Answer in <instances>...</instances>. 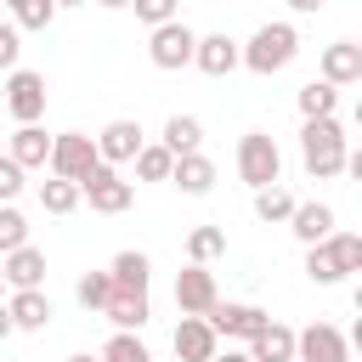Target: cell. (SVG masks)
Wrapping results in <instances>:
<instances>
[{
	"label": "cell",
	"instance_id": "obj_1",
	"mask_svg": "<svg viewBox=\"0 0 362 362\" xmlns=\"http://www.w3.org/2000/svg\"><path fill=\"white\" fill-rule=\"evenodd\" d=\"M294 57H300L294 23H260V28L249 34V45H238V68H249V74H260V79L283 74Z\"/></svg>",
	"mask_w": 362,
	"mask_h": 362
},
{
	"label": "cell",
	"instance_id": "obj_2",
	"mask_svg": "<svg viewBox=\"0 0 362 362\" xmlns=\"http://www.w3.org/2000/svg\"><path fill=\"white\" fill-rule=\"evenodd\" d=\"M345 130H339V119H305L300 124V164H305V175H317V181H328V175H339L345 170Z\"/></svg>",
	"mask_w": 362,
	"mask_h": 362
},
{
	"label": "cell",
	"instance_id": "obj_3",
	"mask_svg": "<svg viewBox=\"0 0 362 362\" xmlns=\"http://www.w3.org/2000/svg\"><path fill=\"white\" fill-rule=\"evenodd\" d=\"M238 175L260 192V187H283V153H277V141L266 136V130H249L243 141H238Z\"/></svg>",
	"mask_w": 362,
	"mask_h": 362
},
{
	"label": "cell",
	"instance_id": "obj_4",
	"mask_svg": "<svg viewBox=\"0 0 362 362\" xmlns=\"http://www.w3.org/2000/svg\"><path fill=\"white\" fill-rule=\"evenodd\" d=\"M79 198H90L96 215H124V209L136 204V187H130L113 164H90V170L79 175Z\"/></svg>",
	"mask_w": 362,
	"mask_h": 362
},
{
	"label": "cell",
	"instance_id": "obj_5",
	"mask_svg": "<svg viewBox=\"0 0 362 362\" xmlns=\"http://www.w3.org/2000/svg\"><path fill=\"white\" fill-rule=\"evenodd\" d=\"M90 164H102V158H96V141H90L85 130H62V136H51V158H45V170H51L57 181H74V187H79V175H85Z\"/></svg>",
	"mask_w": 362,
	"mask_h": 362
},
{
	"label": "cell",
	"instance_id": "obj_6",
	"mask_svg": "<svg viewBox=\"0 0 362 362\" xmlns=\"http://www.w3.org/2000/svg\"><path fill=\"white\" fill-rule=\"evenodd\" d=\"M192 45H198V34L175 17V23H158L153 34H147V57H153V68H164V74H175V68H192Z\"/></svg>",
	"mask_w": 362,
	"mask_h": 362
},
{
	"label": "cell",
	"instance_id": "obj_7",
	"mask_svg": "<svg viewBox=\"0 0 362 362\" xmlns=\"http://www.w3.org/2000/svg\"><path fill=\"white\" fill-rule=\"evenodd\" d=\"M204 322L215 328V339H243V345H249V339H255L272 317H266L260 305H249V300H215Z\"/></svg>",
	"mask_w": 362,
	"mask_h": 362
},
{
	"label": "cell",
	"instance_id": "obj_8",
	"mask_svg": "<svg viewBox=\"0 0 362 362\" xmlns=\"http://www.w3.org/2000/svg\"><path fill=\"white\" fill-rule=\"evenodd\" d=\"M6 107H11L17 124H40V113H45V79L34 68H11L6 74Z\"/></svg>",
	"mask_w": 362,
	"mask_h": 362
},
{
	"label": "cell",
	"instance_id": "obj_9",
	"mask_svg": "<svg viewBox=\"0 0 362 362\" xmlns=\"http://www.w3.org/2000/svg\"><path fill=\"white\" fill-rule=\"evenodd\" d=\"M294 362H351V339L334 322H311L294 334Z\"/></svg>",
	"mask_w": 362,
	"mask_h": 362
},
{
	"label": "cell",
	"instance_id": "obj_10",
	"mask_svg": "<svg viewBox=\"0 0 362 362\" xmlns=\"http://www.w3.org/2000/svg\"><path fill=\"white\" fill-rule=\"evenodd\" d=\"M215 300H221V288H215V272L209 266L175 272V305H181V317H209Z\"/></svg>",
	"mask_w": 362,
	"mask_h": 362
},
{
	"label": "cell",
	"instance_id": "obj_11",
	"mask_svg": "<svg viewBox=\"0 0 362 362\" xmlns=\"http://www.w3.org/2000/svg\"><path fill=\"white\" fill-rule=\"evenodd\" d=\"M90 141H96V158L119 170V164H130V158L141 153V124H136V119H113V124H102V136H90Z\"/></svg>",
	"mask_w": 362,
	"mask_h": 362
},
{
	"label": "cell",
	"instance_id": "obj_12",
	"mask_svg": "<svg viewBox=\"0 0 362 362\" xmlns=\"http://www.w3.org/2000/svg\"><path fill=\"white\" fill-rule=\"evenodd\" d=\"M192 68L209 74V79H226V74L238 68V40H232V34H198V45H192Z\"/></svg>",
	"mask_w": 362,
	"mask_h": 362
},
{
	"label": "cell",
	"instance_id": "obj_13",
	"mask_svg": "<svg viewBox=\"0 0 362 362\" xmlns=\"http://www.w3.org/2000/svg\"><path fill=\"white\" fill-rule=\"evenodd\" d=\"M317 68H322L317 79H328L334 90H339V85H356V79H362V45H356V40H334V45H322V62H317Z\"/></svg>",
	"mask_w": 362,
	"mask_h": 362
},
{
	"label": "cell",
	"instance_id": "obj_14",
	"mask_svg": "<svg viewBox=\"0 0 362 362\" xmlns=\"http://www.w3.org/2000/svg\"><path fill=\"white\" fill-rule=\"evenodd\" d=\"M170 345H175V362H209V356L221 351V339H215V328H209L204 317H181Z\"/></svg>",
	"mask_w": 362,
	"mask_h": 362
},
{
	"label": "cell",
	"instance_id": "obj_15",
	"mask_svg": "<svg viewBox=\"0 0 362 362\" xmlns=\"http://www.w3.org/2000/svg\"><path fill=\"white\" fill-rule=\"evenodd\" d=\"M6 317H11V328H23V334H40V328L51 322V300H45V288H11V300H6Z\"/></svg>",
	"mask_w": 362,
	"mask_h": 362
},
{
	"label": "cell",
	"instance_id": "obj_16",
	"mask_svg": "<svg viewBox=\"0 0 362 362\" xmlns=\"http://www.w3.org/2000/svg\"><path fill=\"white\" fill-rule=\"evenodd\" d=\"M0 272H6V288H40L45 283V255L34 243H23V249L0 255Z\"/></svg>",
	"mask_w": 362,
	"mask_h": 362
},
{
	"label": "cell",
	"instance_id": "obj_17",
	"mask_svg": "<svg viewBox=\"0 0 362 362\" xmlns=\"http://www.w3.org/2000/svg\"><path fill=\"white\" fill-rule=\"evenodd\" d=\"M170 181H175L187 198H204V192H215V164H209L204 153H181V158L170 164Z\"/></svg>",
	"mask_w": 362,
	"mask_h": 362
},
{
	"label": "cell",
	"instance_id": "obj_18",
	"mask_svg": "<svg viewBox=\"0 0 362 362\" xmlns=\"http://www.w3.org/2000/svg\"><path fill=\"white\" fill-rule=\"evenodd\" d=\"M107 277H113V288H124V294H147V283H153V260H147L141 249H119L113 266H107Z\"/></svg>",
	"mask_w": 362,
	"mask_h": 362
},
{
	"label": "cell",
	"instance_id": "obj_19",
	"mask_svg": "<svg viewBox=\"0 0 362 362\" xmlns=\"http://www.w3.org/2000/svg\"><path fill=\"white\" fill-rule=\"evenodd\" d=\"M102 317H107L113 328H124V334H141V328L153 322V305H147V294H124V288H113V300L102 305Z\"/></svg>",
	"mask_w": 362,
	"mask_h": 362
},
{
	"label": "cell",
	"instance_id": "obj_20",
	"mask_svg": "<svg viewBox=\"0 0 362 362\" xmlns=\"http://www.w3.org/2000/svg\"><path fill=\"white\" fill-rule=\"evenodd\" d=\"M243 356H249V362H294V328H288V322H266V328L249 339Z\"/></svg>",
	"mask_w": 362,
	"mask_h": 362
},
{
	"label": "cell",
	"instance_id": "obj_21",
	"mask_svg": "<svg viewBox=\"0 0 362 362\" xmlns=\"http://www.w3.org/2000/svg\"><path fill=\"white\" fill-rule=\"evenodd\" d=\"M11 164H23V170H45V158H51V136L40 130V124H17V136H11V153H6Z\"/></svg>",
	"mask_w": 362,
	"mask_h": 362
},
{
	"label": "cell",
	"instance_id": "obj_22",
	"mask_svg": "<svg viewBox=\"0 0 362 362\" xmlns=\"http://www.w3.org/2000/svg\"><path fill=\"white\" fill-rule=\"evenodd\" d=\"M288 226H294V238H300L305 249H311V243H322L328 232H339V226H334V209H328V204H294Z\"/></svg>",
	"mask_w": 362,
	"mask_h": 362
},
{
	"label": "cell",
	"instance_id": "obj_23",
	"mask_svg": "<svg viewBox=\"0 0 362 362\" xmlns=\"http://www.w3.org/2000/svg\"><path fill=\"white\" fill-rule=\"evenodd\" d=\"M170 158H181V153H198L204 147V124L192 119V113H170L164 119V141H158Z\"/></svg>",
	"mask_w": 362,
	"mask_h": 362
},
{
	"label": "cell",
	"instance_id": "obj_24",
	"mask_svg": "<svg viewBox=\"0 0 362 362\" xmlns=\"http://www.w3.org/2000/svg\"><path fill=\"white\" fill-rule=\"evenodd\" d=\"M294 102H300V119H334V107H339V90H334L328 79H305Z\"/></svg>",
	"mask_w": 362,
	"mask_h": 362
},
{
	"label": "cell",
	"instance_id": "obj_25",
	"mask_svg": "<svg viewBox=\"0 0 362 362\" xmlns=\"http://www.w3.org/2000/svg\"><path fill=\"white\" fill-rule=\"evenodd\" d=\"M255 215H260L266 226H288V215H294V192H288V187H260V192H255Z\"/></svg>",
	"mask_w": 362,
	"mask_h": 362
},
{
	"label": "cell",
	"instance_id": "obj_26",
	"mask_svg": "<svg viewBox=\"0 0 362 362\" xmlns=\"http://www.w3.org/2000/svg\"><path fill=\"white\" fill-rule=\"evenodd\" d=\"M226 255V232L221 226H192L187 232V260L192 266H209V260H221Z\"/></svg>",
	"mask_w": 362,
	"mask_h": 362
},
{
	"label": "cell",
	"instance_id": "obj_27",
	"mask_svg": "<svg viewBox=\"0 0 362 362\" xmlns=\"http://www.w3.org/2000/svg\"><path fill=\"white\" fill-rule=\"evenodd\" d=\"M322 249L334 255V266H339V277H351V272H362V238H356V232H328V238H322Z\"/></svg>",
	"mask_w": 362,
	"mask_h": 362
},
{
	"label": "cell",
	"instance_id": "obj_28",
	"mask_svg": "<svg viewBox=\"0 0 362 362\" xmlns=\"http://www.w3.org/2000/svg\"><path fill=\"white\" fill-rule=\"evenodd\" d=\"M40 209H45V215H74V209H79V187H74V181H57V175L40 181Z\"/></svg>",
	"mask_w": 362,
	"mask_h": 362
},
{
	"label": "cell",
	"instance_id": "obj_29",
	"mask_svg": "<svg viewBox=\"0 0 362 362\" xmlns=\"http://www.w3.org/2000/svg\"><path fill=\"white\" fill-rule=\"evenodd\" d=\"M130 164H136V181H170V164H175V158H170L158 141H141V153H136Z\"/></svg>",
	"mask_w": 362,
	"mask_h": 362
},
{
	"label": "cell",
	"instance_id": "obj_30",
	"mask_svg": "<svg viewBox=\"0 0 362 362\" xmlns=\"http://www.w3.org/2000/svg\"><path fill=\"white\" fill-rule=\"evenodd\" d=\"M6 6H11L17 34H23V28H51V23H57V6H51V0H6Z\"/></svg>",
	"mask_w": 362,
	"mask_h": 362
},
{
	"label": "cell",
	"instance_id": "obj_31",
	"mask_svg": "<svg viewBox=\"0 0 362 362\" xmlns=\"http://www.w3.org/2000/svg\"><path fill=\"white\" fill-rule=\"evenodd\" d=\"M96 362H153V351L141 345V334H124V328H119V334L102 345V356H96Z\"/></svg>",
	"mask_w": 362,
	"mask_h": 362
},
{
	"label": "cell",
	"instance_id": "obj_32",
	"mask_svg": "<svg viewBox=\"0 0 362 362\" xmlns=\"http://www.w3.org/2000/svg\"><path fill=\"white\" fill-rule=\"evenodd\" d=\"M74 294H79V305H85V311H102V305L113 300V277H107V272H85Z\"/></svg>",
	"mask_w": 362,
	"mask_h": 362
},
{
	"label": "cell",
	"instance_id": "obj_33",
	"mask_svg": "<svg viewBox=\"0 0 362 362\" xmlns=\"http://www.w3.org/2000/svg\"><path fill=\"white\" fill-rule=\"evenodd\" d=\"M23 243H28L23 209H17V204H0V255H11V249H23Z\"/></svg>",
	"mask_w": 362,
	"mask_h": 362
},
{
	"label": "cell",
	"instance_id": "obj_34",
	"mask_svg": "<svg viewBox=\"0 0 362 362\" xmlns=\"http://www.w3.org/2000/svg\"><path fill=\"white\" fill-rule=\"evenodd\" d=\"M305 277H311V283H322V288H334V283H339V266H334V255H328L322 243H311V249H305Z\"/></svg>",
	"mask_w": 362,
	"mask_h": 362
},
{
	"label": "cell",
	"instance_id": "obj_35",
	"mask_svg": "<svg viewBox=\"0 0 362 362\" xmlns=\"http://www.w3.org/2000/svg\"><path fill=\"white\" fill-rule=\"evenodd\" d=\"M136 6V17L147 23V28H158V23H175V11H181V0H130Z\"/></svg>",
	"mask_w": 362,
	"mask_h": 362
},
{
	"label": "cell",
	"instance_id": "obj_36",
	"mask_svg": "<svg viewBox=\"0 0 362 362\" xmlns=\"http://www.w3.org/2000/svg\"><path fill=\"white\" fill-rule=\"evenodd\" d=\"M17 57H23V34H17V23H0V74H11Z\"/></svg>",
	"mask_w": 362,
	"mask_h": 362
},
{
	"label": "cell",
	"instance_id": "obj_37",
	"mask_svg": "<svg viewBox=\"0 0 362 362\" xmlns=\"http://www.w3.org/2000/svg\"><path fill=\"white\" fill-rule=\"evenodd\" d=\"M23 175H28V170H23V164H11V158L0 153V204H11V198L23 192Z\"/></svg>",
	"mask_w": 362,
	"mask_h": 362
},
{
	"label": "cell",
	"instance_id": "obj_38",
	"mask_svg": "<svg viewBox=\"0 0 362 362\" xmlns=\"http://www.w3.org/2000/svg\"><path fill=\"white\" fill-rule=\"evenodd\" d=\"M328 0H288V11H300V17H311V11H322Z\"/></svg>",
	"mask_w": 362,
	"mask_h": 362
},
{
	"label": "cell",
	"instance_id": "obj_39",
	"mask_svg": "<svg viewBox=\"0 0 362 362\" xmlns=\"http://www.w3.org/2000/svg\"><path fill=\"white\" fill-rule=\"evenodd\" d=\"M17 328H11V317H6V300H0V339H11Z\"/></svg>",
	"mask_w": 362,
	"mask_h": 362
},
{
	"label": "cell",
	"instance_id": "obj_40",
	"mask_svg": "<svg viewBox=\"0 0 362 362\" xmlns=\"http://www.w3.org/2000/svg\"><path fill=\"white\" fill-rule=\"evenodd\" d=\"M209 362H249V356H243V351H215Z\"/></svg>",
	"mask_w": 362,
	"mask_h": 362
},
{
	"label": "cell",
	"instance_id": "obj_41",
	"mask_svg": "<svg viewBox=\"0 0 362 362\" xmlns=\"http://www.w3.org/2000/svg\"><path fill=\"white\" fill-rule=\"evenodd\" d=\"M96 6H102V11H124L130 0H96Z\"/></svg>",
	"mask_w": 362,
	"mask_h": 362
},
{
	"label": "cell",
	"instance_id": "obj_42",
	"mask_svg": "<svg viewBox=\"0 0 362 362\" xmlns=\"http://www.w3.org/2000/svg\"><path fill=\"white\" fill-rule=\"evenodd\" d=\"M51 6H57V11H62V6H85V0H51Z\"/></svg>",
	"mask_w": 362,
	"mask_h": 362
},
{
	"label": "cell",
	"instance_id": "obj_43",
	"mask_svg": "<svg viewBox=\"0 0 362 362\" xmlns=\"http://www.w3.org/2000/svg\"><path fill=\"white\" fill-rule=\"evenodd\" d=\"M68 362H96V356H85V351H79V356H68Z\"/></svg>",
	"mask_w": 362,
	"mask_h": 362
},
{
	"label": "cell",
	"instance_id": "obj_44",
	"mask_svg": "<svg viewBox=\"0 0 362 362\" xmlns=\"http://www.w3.org/2000/svg\"><path fill=\"white\" fill-rule=\"evenodd\" d=\"M0 288H6V272H0Z\"/></svg>",
	"mask_w": 362,
	"mask_h": 362
}]
</instances>
